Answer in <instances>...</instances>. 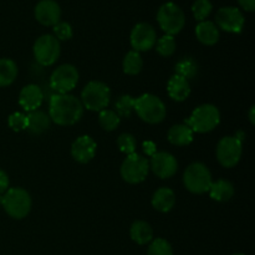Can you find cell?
Segmentation results:
<instances>
[{
  "label": "cell",
  "mask_w": 255,
  "mask_h": 255,
  "mask_svg": "<svg viewBox=\"0 0 255 255\" xmlns=\"http://www.w3.org/2000/svg\"><path fill=\"white\" fill-rule=\"evenodd\" d=\"M84 106L70 94H55L49 102V117L59 126H72L81 120Z\"/></svg>",
  "instance_id": "6da1fadb"
},
{
  "label": "cell",
  "mask_w": 255,
  "mask_h": 255,
  "mask_svg": "<svg viewBox=\"0 0 255 255\" xmlns=\"http://www.w3.org/2000/svg\"><path fill=\"white\" fill-rule=\"evenodd\" d=\"M137 116L149 125H157L166 117L167 109L161 99L156 95L143 94L134 99V109Z\"/></svg>",
  "instance_id": "7a4b0ae2"
},
{
  "label": "cell",
  "mask_w": 255,
  "mask_h": 255,
  "mask_svg": "<svg viewBox=\"0 0 255 255\" xmlns=\"http://www.w3.org/2000/svg\"><path fill=\"white\" fill-rule=\"evenodd\" d=\"M221 122V112L214 105L203 104L197 107L184 124L196 133H207L216 128Z\"/></svg>",
  "instance_id": "3957f363"
},
{
  "label": "cell",
  "mask_w": 255,
  "mask_h": 255,
  "mask_svg": "<svg viewBox=\"0 0 255 255\" xmlns=\"http://www.w3.org/2000/svg\"><path fill=\"white\" fill-rule=\"evenodd\" d=\"M1 206L9 217L22 219L30 213L32 201L30 194L24 188H9L1 197Z\"/></svg>",
  "instance_id": "277c9868"
},
{
  "label": "cell",
  "mask_w": 255,
  "mask_h": 255,
  "mask_svg": "<svg viewBox=\"0 0 255 255\" xmlns=\"http://www.w3.org/2000/svg\"><path fill=\"white\" fill-rule=\"evenodd\" d=\"M111 100V91L105 82L90 81L81 92V104L89 111L100 112L106 110Z\"/></svg>",
  "instance_id": "5b68a950"
},
{
  "label": "cell",
  "mask_w": 255,
  "mask_h": 255,
  "mask_svg": "<svg viewBox=\"0 0 255 255\" xmlns=\"http://www.w3.org/2000/svg\"><path fill=\"white\" fill-rule=\"evenodd\" d=\"M183 183L191 193L203 194L209 191L213 179L212 173L206 164L194 162L187 167L183 174Z\"/></svg>",
  "instance_id": "8992f818"
},
{
  "label": "cell",
  "mask_w": 255,
  "mask_h": 255,
  "mask_svg": "<svg viewBox=\"0 0 255 255\" xmlns=\"http://www.w3.org/2000/svg\"><path fill=\"white\" fill-rule=\"evenodd\" d=\"M157 21H158L159 27L166 32V35L174 36L179 34L184 27L186 15L178 5L169 1L161 5L157 12Z\"/></svg>",
  "instance_id": "52a82bcc"
},
{
  "label": "cell",
  "mask_w": 255,
  "mask_h": 255,
  "mask_svg": "<svg viewBox=\"0 0 255 255\" xmlns=\"http://www.w3.org/2000/svg\"><path fill=\"white\" fill-rule=\"evenodd\" d=\"M32 51H34V57L37 64L41 66H51L59 60L61 46H60V41L54 35L46 34L36 39Z\"/></svg>",
  "instance_id": "ba28073f"
},
{
  "label": "cell",
  "mask_w": 255,
  "mask_h": 255,
  "mask_svg": "<svg viewBox=\"0 0 255 255\" xmlns=\"http://www.w3.org/2000/svg\"><path fill=\"white\" fill-rule=\"evenodd\" d=\"M121 177L125 182L129 184L141 183L146 179L149 172V162L138 153H132L122 162Z\"/></svg>",
  "instance_id": "9c48e42d"
},
{
  "label": "cell",
  "mask_w": 255,
  "mask_h": 255,
  "mask_svg": "<svg viewBox=\"0 0 255 255\" xmlns=\"http://www.w3.org/2000/svg\"><path fill=\"white\" fill-rule=\"evenodd\" d=\"M242 152H243V142L239 141L236 136H226L217 144L216 156L222 166L226 168H232L239 163Z\"/></svg>",
  "instance_id": "30bf717a"
},
{
  "label": "cell",
  "mask_w": 255,
  "mask_h": 255,
  "mask_svg": "<svg viewBox=\"0 0 255 255\" xmlns=\"http://www.w3.org/2000/svg\"><path fill=\"white\" fill-rule=\"evenodd\" d=\"M79 82V71L71 64H64L55 69L50 76V87L57 94H69Z\"/></svg>",
  "instance_id": "8fae6325"
},
{
  "label": "cell",
  "mask_w": 255,
  "mask_h": 255,
  "mask_svg": "<svg viewBox=\"0 0 255 255\" xmlns=\"http://www.w3.org/2000/svg\"><path fill=\"white\" fill-rule=\"evenodd\" d=\"M129 41H131V46L134 51H148V50L153 49L156 45V30L148 22H138L132 29Z\"/></svg>",
  "instance_id": "7c38bea8"
},
{
  "label": "cell",
  "mask_w": 255,
  "mask_h": 255,
  "mask_svg": "<svg viewBox=\"0 0 255 255\" xmlns=\"http://www.w3.org/2000/svg\"><path fill=\"white\" fill-rule=\"evenodd\" d=\"M244 22H246L244 15L238 7H221L216 14L217 27H221L222 30H224L227 32L238 34V32H241L243 30Z\"/></svg>",
  "instance_id": "4fadbf2b"
},
{
  "label": "cell",
  "mask_w": 255,
  "mask_h": 255,
  "mask_svg": "<svg viewBox=\"0 0 255 255\" xmlns=\"http://www.w3.org/2000/svg\"><path fill=\"white\" fill-rule=\"evenodd\" d=\"M149 169H152L158 178H171L178 171V162L169 152H156L149 161Z\"/></svg>",
  "instance_id": "5bb4252c"
},
{
  "label": "cell",
  "mask_w": 255,
  "mask_h": 255,
  "mask_svg": "<svg viewBox=\"0 0 255 255\" xmlns=\"http://www.w3.org/2000/svg\"><path fill=\"white\" fill-rule=\"evenodd\" d=\"M35 19L44 26H54L61 19V7L55 0H40L34 10Z\"/></svg>",
  "instance_id": "9a60e30c"
},
{
  "label": "cell",
  "mask_w": 255,
  "mask_h": 255,
  "mask_svg": "<svg viewBox=\"0 0 255 255\" xmlns=\"http://www.w3.org/2000/svg\"><path fill=\"white\" fill-rule=\"evenodd\" d=\"M97 151V143L94 138L87 134L80 136L72 142L71 146V156L79 163H89L95 157Z\"/></svg>",
  "instance_id": "2e32d148"
},
{
  "label": "cell",
  "mask_w": 255,
  "mask_h": 255,
  "mask_svg": "<svg viewBox=\"0 0 255 255\" xmlns=\"http://www.w3.org/2000/svg\"><path fill=\"white\" fill-rule=\"evenodd\" d=\"M42 101H44V92L35 84L24 86L19 94V104L24 111H35L41 106Z\"/></svg>",
  "instance_id": "e0dca14e"
},
{
  "label": "cell",
  "mask_w": 255,
  "mask_h": 255,
  "mask_svg": "<svg viewBox=\"0 0 255 255\" xmlns=\"http://www.w3.org/2000/svg\"><path fill=\"white\" fill-rule=\"evenodd\" d=\"M167 92L173 101H186L191 95V84L188 80L174 74L167 84Z\"/></svg>",
  "instance_id": "ac0fdd59"
},
{
  "label": "cell",
  "mask_w": 255,
  "mask_h": 255,
  "mask_svg": "<svg viewBox=\"0 0 255 255\" xmlns=\"http://www.w3.org/2000/svg\"><path fill=\"white\" fill-rule=\"evenodd\" d=\"M51 125V120H50L49 114L40 110H35V111L29 112L27 115V131L31 134L39 136L46 132L50 128Z\"/></svg>",
  "instance_id": "d6986e66"
},
{
  "label": "cell",
  "mask_w": 255,
  "mask_h": 255,
  "mask_svg": "<svg viewBox=\"0 0 255 255\" xmlns=\"http://www.w3.org/2000/svg\"><path fill=\"white\" fill-rule=\"evenodd\" d=\"M174 204H176V194L171 188H166V187L158 188L153 193V197H152L153 208L156 211L162 212V213H167V212L172 211Z\"/></svg>",
  "instance_id": "ffe728a7"
},
{
  "label": "cell",
  "mask_w": 255,
  "mask_h": 255,
  "mask_svg": "<svg viewBox=\"0 0 255 255\" xmlns=\"http://www.w3.org/2000/svg\"><path fill=\"white\" fill-rule=\"evenodd\" d=\"M194 132L186 124L174 125L168 129L167 138L173 146H188L193 142Z\"/></svg>",
  "instance_id": "44dd1931"
},
{
  "label": "cell",
  "mask_w": 255,
  "mask_h": 255,
  "mask_svg": "<svg viewBox=\"0 0 255 255\" xmlns=\"http://www.w3.org/2000/svg\"><path fill=\"white\" fill-rule=\"evenodd\" d=\"M196 36L206 46L216 45L219 40V29L213 21H201L196 27Z\"/></svg>",
  "instance_id": "7402d4cb"
},
{
  "label": "cell",
  "mask_w": 255,
  "mask_h": 255,
  "mask_svg": "<svg viewBox=\"0 0 255 255\" xmlns=\"http://www.w3.org/2000/svg\"><path fill=\"white\" fill-rule=\"evenodd\" d=\"M129 236L134 243H137L138 246H144L153 241V229L147 222L136 221L132 223Z\"/></svg>",
  "instance_id": "603a6c76"
},
{
  "label": "cell",
  "mask_w": 255,
  "mask_h": 255,
  "mask_svg": "<svg viewBox=\"0 0 255 255\" xmlns=\"http://www.w3.org/2000/svg\"><path fill=\"white\" fill-rule=\"evenodd\" d=\"M209 196L217 202H228L234 196V186L226 179L213 182L209 188Z\"/></svg>",
  "instance_id": "cb8c5ba5"
},
{
  "label": "cell",
  "mask_w": 255,
  "mask_h": 255,
  "mask_svg": "<svg viewBox=\"0 0 255 255\" xmlns=\"http://www.w3.org/2000/svg\"><path fill=\"white\" fill-rule=\"evenodd\" d=\"M174 71H176V75L183 77L186 80H192L196 79L198 76L199 72V66L198 62L191 56L182 57L178 62L174 66Z\"/></svg>",
  "instance_id": "d4e9b609"
},
{
  "label": "cell",
  "mask_w": 255,
  "mask_h": 255,
  "mask_svg": "<svg viewBox=\"0 0 255 255\" xmlns=\"http://www.w3.org/2000/svg\"><path fill=\"white\" fill-rule=\"evenodd\" d=\"M17 66L11 59H0V87L10 86L16 80Z\"/></svg>",
  "instance_id": "484cf974"
},
{
  "label": "cell",
  "mask_w": 255,
  "mask_h": 255,
  "mask_svg": "<svg viewBox=\"0 0 255 255\" xmlns=\"http://www.w3.org/2000/svg\"><path fill=\"white\" fill-rule=\"evenodd\" d=\"M142 67H143V60H142L141 54L134 50L127 52L126 56L124 57V62H122V69H124L125 74L134 76L142 71Z\"/></svg>",
  "instance_id": "4316f807"
},
{
  "label": "cell",
  "mask_w": 255,
  "mask_h": 255,
  "mask_svg": "<svg viewBox=\"0 0 255 255\" xmlns=\"http://www.w3.org/2000/svg\"><path fill=\"white\" fill-rule=\"evenodd\" d=\"M120 122H121V119L112 110H102V111H100L99 124L105 131H115L120 126Z\"/></svg>",
  "instance_id": "83f0119b"
},
{
  "label": "cell",
  "mask_w": 255,
  "mask_h": 255,
  "mask_svg": "<svg viewBox=\"0 0 255 255\" xmlns=\"http://www.w3.org/2000/svg\"><path fill=\"white\" fill-rule=\"evenodd\" d=\"M134 109V99L131 95H122L115 102V112L119 115V117H131Z\"/></svg>",
  "instance_id": "f1b7e54d"
},
{
  "label": "cell",
  "mask_w": 255,
  "mask_h": 255,
  "mask_svg": "<svg viewBox=\"0 0 255 255\" xmlns=\"http://www.w3.org/2000/svg\"><path fill=\"white\" fill-rule=\"evenodd\" d=\"M156 50L161 56L163 57H169L174 54L176 51V40H174V36H171V35H163L161 39H158L156 41Z\"/></svg>",
  "instance_id": "f546056e"
},
{
  "label": "cell",
  "mask_w": 255,
  "mask_h": 255,
  "mask_svg": "<svg viewBox=\"0 0 255 255\" xmlns=\"http://www.w3.org/2000/svg\"><path fill=\"white\" fill-rule=\"evenodd\" d=\"M147 255H173V248L166 239L156 238L149 244Z\"/></svg>",
  "instance_id": "4dcf8cb0"
},
{
  "label": "cell",
  "mask_w": 255,
  "mask_h": 255,
  "mask_svg": "<svg viewBox=\"0 0 255 255\" xmlns=\"http://www.w3.org/2000/svg\"><path fill=\"white\" fill-rule=\"evenodd\" d=\"M212 2L209 0H196L192 5V12H193L194 19L198 20L199 22L204 21L209 14L212 12Z\"/></svg>",
  "instance_id": "1f68e13d"
},
{
  "label": "cell",
  "mask_w": 255,
  "mask_h": 255,
  "mask_svg": "<svg viewBox=\"0 0 255 255\" xmlns=\"http://www.w3.org/2000/svg\"><path fill=\"white\" fill-rule=\"evenodd\" d=\"M117 147H119L122 153L127 154V156L132 153H136V138L131 133L120 134L119 138H117Z\"/></svg>",
  "instance_id": "d6a6232c"
},
{
  "label": "cell",
  "mask_w": 255,
  "mask_h": 255,
  "mask_svg": "<svg viewBox=\"0 0 255 255\" xmlns=\"http://www.w3.org/2000/svg\"><path fill=\"white\" fill-rule=\"evenodd\" d=\"M7 125L15 132H21L27 128V115L22 112H14L7 119Z\"/></svg>",
  "instance_id": "836d02e7"
},
{
  "label": "cell",
  "mask_w": 255,
  "mask_h": 255,
  "mask_svg": "<svg viewBox=\"0 0 255 255\" xmlns=\"http://www.w3.org/2000/svg\"><path fill=\"white\" fill-rule=\"evenodd\" d=\"M54 36L56 37L59 41H66L72 37V27L69 22L66 21H59L56 25H54Z\"/></svg>",
  "instance_id": "e575fe53"
},
{
  "label": "cell",
  "mask_w": 255,
  "mask_h": 255,
  "mask_svg": "<svg viewBox=\"0 0 255 255\" xmlns=\"http://www.w3.org/2000/svg\"><path fill=\"white\" fill-rule=\"evenodd\" d=\"M9 177H7L6 172L0 168V196L9 189Z\"/></svg>",
  "instance_id": "d590c367"
},
{
  "label": "cell",
  "mask_w": 255,
  "mask_h": 255,
  "mask_svg": "<svg viewBox=\"0 0 255 255\" xmlns=\"http://www.w3.org/2000/svg\"><path fill=\"white\" fill-rule=\"evenodd\" d=\"M238 2L242 9H244L246 11H254L255 0H238Z\"/></svg>",
  "instance_id": "8d00e7d4"
},
{
  "label": "cell",
  "mask_w": 255,
  "mask_h": 255,
  "mask_svg": "<svg viewBox=\"0 0 255 255\" xmlns=\"http://www.w3.org/2000/svg\"><path fill=\"white\" fill-rule=\"evenodd\" d=\"M156 148L157 147L153 142H151V141L143 142V151L146 152V154H148V156H151V157L153 156V154L157 152Z\"/></svg>",
  "instance_id": "74e56055"
},
{
  "label": "cell",
  "mask_w": 255,
  "mask_h": 255,
  "mask_svg": "<svg viewBox=\"0 0 255 255\" xmlns=\"http://www.w3.org/2000/svg\"><path fill=\"white\" fill-rule=\"evenodd\" d=\"M255 106L253 105V106L251 107V110H249V121H251L252 125L255 124Z\"/></svg>",
  "instance_id": "f35d334b"
},
{
  "label": "cell",
  "mask_w": 255,
  "mask_h": 255,
  "mask_svg": "<svg viewBox=\"0 0 255 255\" xmlns=\"http://www.w3.org/2000/svg\"><path fill=\"white\" fill-rule=\"evenodd\" d=\"M0 204H1V196H0Z\"/></svg>",
  "instance_id": "ab89813d"
},
{
  "label": "cell",
  "mask_w": 255,
  "mask_h": 255,
  "mask_svg": "<svg viewBox=\"0 0 255 255\" xmlns=\"http://www.w3.org/2000/svg\"><path fill=\"white\" fill-rule=\"evenodd\" d=\"M234 255H246V254H234Z\"/></svg>",
  "instance_id": "60d3db41"
}]
</instances>
